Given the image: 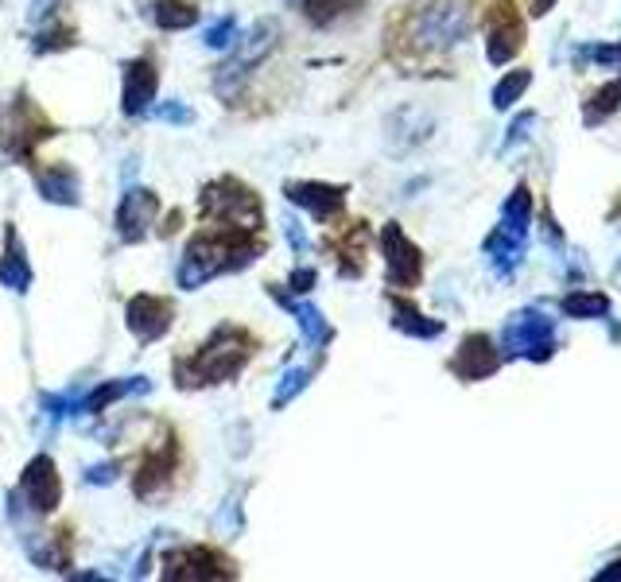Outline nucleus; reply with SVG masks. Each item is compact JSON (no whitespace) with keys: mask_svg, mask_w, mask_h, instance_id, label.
Segmentation results:
<instances>
[{"mask_svg":"<svg viewBox=\"0 0 621 582\" xmlns=\"http://www.w3.org/2000/svg\"><path fill=\"white\" fill-rule=\"evenodd\" d=\"M470 0H412L389 24V55L400 66H416L447 55L470 36Z\"/></svg>","mask_w":621,"mask_h":582,"instance_id":"obj_1","label":"nucleus"},{"mask_svg":"<svg viewBox=\"0 0 621 582\" xmlns=\"http://www.w3.org/2000/svg\"><path fill=\"white\" fill-rule=\"evenodd\" d=\"M264 249H269L264 233L203 222V230L186 241L183 260H179V287L183 292H198V287H206L218 276L245 272Z\"/></svg>","mask_w":621,"mask_h":582,"instance_id":"obj_2","label":"nucleus"},{"mask_svg":"<svg viewBox=\"0 0 621 582\" xmlns=\"http://www.w3.org/2000/svg\"><path fill=\"white\" fill-rule=\"evenodd\" d=\"M257 350H260L257 334L237 323H222V326H214V334L195 353L171 361V377H176V385L186 388V392L225 385V380H233L257 358Z\"/></svg>","mask_w":621,"mask_h":582,"instance_id":"obj_3","label":"nucleus"},{"mask_svg":"<svg viewBox=\"0 0 621 582\" xmlns=\"http://www.w3.org/2000/svg\"><path fill=\"white\" fill-rule=\"evenodd\" d=\"M280 43V24L276 20H260L237 39V51L218 66V75H214V93L222 98L225 105H237L249 90L253 75H257V66L276 51Z\"/></svg>","mask_w":621,"mask_h":582,"instance_id":"obj_4","label":"nucleus"},{"mask_svg":"<svg viewBox=\"0 0 621 582\" xmlns=\"http://www.w3.org/2000/svg\"><path fill=\"white\" fill-rule=\"evenodd\" d=\"M198 214L203 222L218 225H237V230H257L264 233V203L249 183L237 176H218L203 186L198 194Z\"/></svg>","mask_w":621,"mask_h":582,"instance_id":"obj_5","label":"nucleus"},{"mask_svg":"<svg viewBox=\"0 0 621 582\" xmlns=\"http://www.w3.org/2000/svg\"><path fill=\"white\" fill-rule=\"evenodd\" d=\"M51 137H59V125L24 90L0 113V152L12 164H36V148Z\"/></svg>","mask_w":621,"mask_h":582,"instance_id":"obj_6","label":"nucleus"},{"mask_svg":"<svg viewBox=\"0 0 621 582\" xmlns=\"http://www.w3.org/2000/svg\"><path fill=\"white\" fill-rule=\"evenodd\" d=\"M63 501V478L51 454H36L24 470H20V486L9 493L12 505V525H20L24 517H51Z\"/></svg>","mask_w":621,"mask_h":582,"instance_id":"obj_7","label":"nucleus"},{"mask_svg":"<svg viewBox=\"0 0 621 582\" xmlns=\"http://www.w3.org/2000/svg\"><path fill=\"white\" fill-rule=\"evenodd\" d=\"M179 463H183V447H179V435L171 427L159 431V439H152L140 454L137 478H132V493L140 501H156L164 497L171 486H176Z\"/></svg>","mask_w":621,"mask_h":582,"instance_id":"obj_8","label":"nucleus"},{"mask_svg":"<svg viewBox=\"0 0 621 582\" xmlns=\"http://www.w3.org/2000/svg\"><path fill=\"white\" fill-rule=\"evenodd\" d=\"M529 218H532V194L529 186H517L513 198L505 203L501 210V225L490 233L486 241V253L493 257V269L505 276L520 260V249H525V241H529Z\"/></svg>","mask_w":621,"mask_h":582,"instance_id":"obj_9","label":"nucleus"},{"mask_svg":"<svg viewBox=\"0 0 621 582\" xmlns=\"http://www.w3.org/2000/svg\"><path fill=\"white\" fill-rule=\"evenodd\" d=\"M164 579L171 582H225L242 579V567L233 564L230 555L206 544H186L179 552L164 555Z\"/></svg>","mask_w":621,"mask_h":582,"instance_id":"obj_10","label":"nucleus"},{"mask_svg":"<svg viewBox=\"0 0 621 582\" xmlns=\"http://www.w3.org/2000/svg\"><path fill=\"white\" fill-rule=\"evenodd\" d=\"M525 47V16L513 0H490L486 9V55L493 66L509 63Z\"/></svg>","mask_w":621,"mask_h":582,"instance_id":"obj_11","label":"nucleus"},{"mask_svg":"<svg viewBox=\"0 0 621 582\" xmlns=\"http://www.w3.org/2000/svg\"><path fill=\"white\" fill-rule=\"evenodd\" d=\"M380 249H385V264H389V287L397 292H412L424 280V253L412 245V237L400 230V222H389L380 230Z\"/></svg>","mask_w":621,"mask_h":582,"instance_id":"obj_12","label":"nucleus"},{"mask_svg":"<svg viewBox=\"0 0 621 582\" xmlns=\"http://www.w3.org/2000/svg\"><path fill=\"white\" fill-rule=\"evenodd\" d=\"M501 346L509 350V358H532V361H547L556 350V334L540 311H520L513 314V323L505 326V338Z\"/></svg>","mask_w":621,"mask_h":582,"instance_id":"obj_13","label":"nucleus"},{"mask_svg":"<svg viewBox=\"0 0 621 582\" xmlns=\"http://www.w3.org/2000/svg\"><path fill=\"white\" fill-rule=\"evenodd\" d=\"M125 326H129V334L137 338L140 346H152L159 342L171 326H176V303L164 296H132L129 303H125Z\"/></svg>","mask_w":621,"mask_h":582,"instance_id":"obj_14","label":"nucleus"},{"mask_svg":"<svg viewBox=\"0 0 621 582\" xmlns=\"http://www.w3.org/2000/svg\"><path fill=\"white\" fill-rule=\"evenodd\" d=\"M159 214V194L148 191V186H129L117 203V214H113V225H117V237L125 245H140L148 237L152 225H156Z\"/></svg>","mask_w":621,"mask_h":582,"instance_id":"obj_15","label":"nucleus"},{"mask_svg":"<svg viewBox=\"0 0 621 582\" xmlns=\"http://www.w3.org/2000/svg\"><path fill=\"white\" fill-rule=\"evenodd\" d=\"M159 93V66L152 55H137L125 63L121 70V109L125 117H140L148 113Z\"/></svg>","mask_w":621,"mask_h":582,"instance_id":"obj_16","label":"nucleus"},{"mask_svg":"<svg viewBox=\"0 0 621 582\" xmlns=\"http://www.w3.org/2000/svg\"><path fill=\"white\" fill-rule=\"evenodd\" d=\"M284 194H288L292 206H299L303 214H311L315 222L331 225L334 218L346 210V194H350V186L315 183V179H307V183H288V186H284Z\"/></svg>","mask_w":621,"mask_h":582,"instance_id":"obj_17","label":"nucleus"},{"mask_svg":"<svg viewBox=\"0 0 621 582\" xmlns=\"http://www.w3.org/2000/svg\"><path fill=\"white\" fill-rule=\"evenodd\" d=\"M24 536V552L39 571L66 574L75 564V532L70 528H55V532H20Z\"/></svg>","mask_w":621,"mask_h":582,"instance_id":"obj_18","label":"nucleus"},{"mask_svg":"<svg viewBox=\"0 0 621 582\" xmlns=\"http://www.w3.org/2000/svg\"><path fill=\"white\" fill-rule=\"evenodd\" d=\"M31 179H36V191L43 194L51 206H82V179H78V167L66 164V159H51V164H31Z\"/></svg>","mask_w":621,"mask_h":582,"instance_id":"obj_19","label":"nucleus"},{"mask_svg":"<svg viewBox=\"0 0 621 582\" xmlns=\"http://www.w3.org/2000/svg\"><path fill=\"white\" fill-rule=\"evenodd\" d=\"M497 365H501V353L490 334H466L463 346H458L455 358H451V373H455L458 380H466V385L493 377Z\"/></svg>","mask_w":621,"mask_h":582,"instance_id":"obj_20","label":"nucleus"},{"mask_svg":"<svg viewBox=\"0 0 621 582\" xmlns=\"http://www.w3.org/2000/svg\"><path fill=\"white\" fill-rule=\"evenodd\" d=\"M370 241H373V233H370V222H350V225H342L338 233H331L326 237V249L338 257V272H342L346 280H353V276H362L365 272V253H370Z\"/></svg>","mask_w":621,"mask_h":582,"instance_id":"obj_21","label":"nucleus"},{"mask_svg":"<svg viewBox=\"0 0 621 582\" xmlns=\"http://www.w3.org/2000/svg\"><path fill=\"white\" fill-rule=\"evenodd\" d=\"M264 292H269V296L276 299V303L284 307V311H292V319H296L299 334H303V342L311 346V350H319V346H326V342L334 338L331 323L323 319V311H319V307H311V303H303V299H296L284 284H269Z\"/></svg>","mask_w":621,"mask_h":582,"instance_id":"obj_22","label":"nucleus"},{"mask_svg":"<svg viewBox=\"0 0 621 582\" xmlns=\"http://www.w3.org/2000/svg\"><path fill=\"white\" fill-rule=\"evenodd\" d=\"M140 392H152L148 377H117V380H102L93 385L90 392H82V404H78V416H102L109 412L117 400L125 397H140Z\"/></svg>","mask_w":621,"mask_h":582,"instance_id":"obj_23","label":"nucleus"},{"mask_svg":"<svg viewBox=\"0 0 621 582\" xmlns=\"http://www.w3.org/2000/svg\"><path fill=\"white\" fill-rule=\"evenodd\" d=\"M0 284L24 296L31 287V260H28V249H24V241H20L16 225H4V253H0Z\"/></svg>","mask_w":621,"mask_h":582,"instance_id":"obj_24","label":"nucleus"},{"mask_svg":"<svg viewBox=\"0 0 621 582\" xmlns=\"http://www.w3.org/2000/svg\"><path fill=\"white\" fill-rule=\"evenodd\" d=\"M392 303V326L404 334H412V338H439L443 334V323L439 319H427L424 311H419L416 303H409L404 296H389Z\"/></svg>","mask_w":621,"mask_h":582,"instance_id":"obj_25","label":"nucleus"},{"mask_svg":"<svg viewBox=\"0 0 621 582\" xmlns=\"http://www.w3.org/2000/svg\"><path fill=\"white\" fill-rule=\"evenodd\" d=\"M78 404H82V388L78 385L63 388V392H43V400H39V427H43V435L55 431L66 416H78Z\"/></svg>","mask_w":621,"mask_h":582,"instance_id":"obj_26","label":"nucleus"},{"mask_svg":"<svg viewBox=\"0 0 621 582\" xmlns=\"http://www.w3.org/2000/svg\"><path fill=\"white\" fill-rule=\"evenodd\" d=\"M148 16L159 31H186L198 24V4L195 0H156Z\"/></svg>","mask_w":621,"mask_h":582,"instance_id":"obj_27","label":"nucleus"},{"mask_svg":"<svg viewBox=\"0 0 621 582\" xmlns=\"http://www.w3.org/2000/svg\"><path fill=\"white\" fill-rule=\"evenodd\" d=\"M362 9L365 0H303V16L311 28H334V24L358 16Z\"/></svg>","mask_w":621,"mask_h":582,"instance_id":"obj_28","label":"nucleus"},{"mask_svg":"<svg viewBox=\"0 0 621 582\" xmlns=\"http://www.w3.org/2000/svg\"><path fill=\"white\" fill-rule=\"evenodd\" d=\"M75 43H78L75 24L51 16V24H47L43 31H36V39H31V51H36V55H59V51H70Z\"/></svg>","mask_w":621,"mask_h":582,"instance_id":"obj_29","label":"nucleus"},{"mask_svg":"<svg viewBox=\"0 0 621 582\" xmlns=\"http://www.w3.org/2000/svg\"><path fill=\"white\" fill-rule=\"evenodd\" d=\"M319 365H323V358H315L311 365H296V370H288L284 377H280L276 392H272V412H280V408H288L292 400L303 392L307 385H311V377L319 373Z\"/></svg>","mask_w":621,"mask_h":582,"instance_id":"obj_30","label":"nucleus"},{"mask_svg":"<svg viewBox=\"0 0 621 582\" xmlns=\"http://www.w3.org/2000/svg\"><path fill=\"white\" fill-rule=\"evenodd\" d=\"M618 109H621V78H613V82H606L603 90L586 98L583 117L591 120V125H598V120H606L610 113H618Z\"/></svg>","mask_w":621,"mask_h":582,"instance_id":"obj_31","label":"nucleus"},{"mask_svg":"<svg viewBox=\"0 0 621 582\" xmlns=\"http://www.w3.org/2000/svg\"><path fill=\"white\" fill-rule=\"evenodd\" d=\"M529 82H532V70H509V75L493 86V109H509L520 93L529 90Z\"/></svg>","mask_w":621,"mask_h":582,"instance_id":"obj_32","label":"nucleus"},{"mask_svg":"<svg viewBox=\"0 0 621 582\" xmlns=\"http://www.w3.org/2000/svg\"><path fill=\"white\" fill-rule=\"evenodd\" d=\"M564 311L571 319H591V314H606L610 311V299L606 296H591V292H579V296H567L564 299Z\"/></svg>","mask_w":621,"mask_h":582,"instance_id":"obj_33","label":"nucleus"},{"mask_svg":"<svg viewBox=\"0 0 621 582\" xmlns=\"http://www.w3.org/2000/svg\"><path fill=\"white\" fill-rule=\"evenodd\" d=\"M233 39H237V16H218L210 28H206L203 43L214 47V51H222V47H230Z\"/></svg>","mask_w":621,"mask_h":582,"instance_id":"obj_34","label":"nucleus"},{"mask_svg":"<svg viewBox=\"0 0 621 582\" xmlns=\"http://www.w3.org/2000/svg\"><path fill=\"white\" fill-rule=\"evenodd\" d=\"M156 117L164 120V125H195V109L186 102H164L156 105Z\"/></svg>","mask_w":621,"mask_h":582,"instance_id":"obj_35","label":"nucleus"},{"mask_svg":"<svg viewBox=\"0 0 621 582\" xmlns=\"http://www.w3.org/2000/svg\"><path fill=\"white\" fill-rule=\"evenodd\" d=\"M121 478V463L113 458V463H98V466H90V470L82 474V481L86 486H113V481Z\"/></svg>","mask_w":621,"mask_h":582,"instance_id":"obj_36","label":"nucleus"},{"mask_svg":"<svg viewBox=\"0 0 621 582\" xmlns=\"http://www.w3.org/2000/svg\"><path fill=\"white\" fill-rule=\"evenodd\" d=\"M284 237H288V245H292V253H296V257H307V253H311L307 230L296 222V218H284Z\"/></svg>","mask_w":621,"mask_h":582,"instance_id":"obj_37","label":"nucleus"},{"mask_svg":"<svg viewBox=\"0 0 621 582\" xmlns=\"http://www.w3.org/2000/svg\"><path fill=\"white\" fill-rule=\"evenodd\" d=\"M315 280H319V272L315 269H296L292 272V280H288V292L292 296H307V292H311V287H315Z\"/></svg>","mask_w":621,"mask_h":582,"instance_id":"obj_38","label":"nucleus"},{"mask_svg":"<svg viewBox=\"0 0 621 582\" xmlns=\"http://www.w3.org/2000/svg\"><path fill=\"white\" fill-rule=\"evenodd\" d=\"M586 55L598 59V63H621V47H594Z\"/></svg>","mask_w":621,"mask_h":582,"instance_id":"obj_39","label":"nucleus"},{"mask_svg":"<svg viewBox=\"0 0 621 582\" xmlns=\"http://www.w3.org/2000/svg\"><path fill=\"white\" fill-rule=\"evenodd\" d=\"M55 4H63V0H36L31 4V20H47V16H55Z\"/></svg>","mask_w":621,"mask_h":582,"instance_id":"obj_40","label":"nucleus"},{"mask_svg":"<svg viewBox=\"0 0 621 582\" xmlns=\"http://www.w3.org/2000/svg\"><path fill=\"white\" fill-rule=\"evenodd\" d=\"M179 225H183V214L171 210V214L164 218V225H159V237H171V233H179Z\"/></svg>","mask_w":621,"mask_h":582,"instance_id":"obj_41","label":"nucleus"},{"mask_svg":"<svg viewBox=\"0 0 621 582\" xmlns=\"http://www.w3.org/2000/svg\"><path fill=\"white\" fill-rule=\"evenodd\" d=\"M529 125H532V117H520L517 125L509 129V140H505V144H517V140L525 137V129H529Z\"/></svg>","mask_w":621,"mask_h":582,"instance_id":"obj_42","label":"nucleus"},{"mask_svg":"<svg viewBox=\"0 0 621 582\" xmlns=\"http://www.w3.org/2000/svg\"><path fill=\"white\" fill-rule=\"evenodd\" d=\"M552 4H556V0H529V12H532V16H544Z\"/></svg>","mask_w":621,"mask_h":582,"instance_id":"obj_43","label":"nucleus"},{"mask_svg":"<svg viewBox=\"0 0 621 582\" xmlns=\"http://www.w3.org/2000/svg\"><path fill=\"white\" fill-rule=\"evenodd\" d=\"M598 579H603V582H610V579H621V564H613L610 571H603V574H598Z\"/></svg>","mask_w":621,"mask_h":582,"instance_id":"obj_44","label":"nucleus"}]
</instances>
